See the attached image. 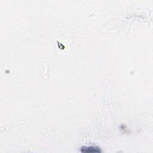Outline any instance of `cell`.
<instances>
[{
    "mask_svg": "<svg viewBox=\"0 0 153 153\" xmlns=\"http://www.w3.org/2000/svg\"><path fill=\"white\" fill-rule=\"evenodd\" d=\"M81 152L84 153H99L101 152V149L98 146H83L81 148Z\"/></svg>",
    "mask_w": 153,
    "mask_h": 153,
    "instance_id": "obj_1",
    "label": "cell"
}]
</instances>
